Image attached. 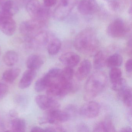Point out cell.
Segmentation results:
<instances>
[{
    "instance_id": "cell-1",
    "label": "cell",
    "mask_w": 132,
    "mask_h": 132,
    "mask_svg": "<svg viewBox=\"0 0 132 132\" xmlns=\"http://www.w3.org/2000/svg\"><path fill=\"white\" fill-rule=\"evenodd\" d=\"M74 46L78 51L86 55L96 53L99 42L95 30L88 28L79 32L75 39Z\"/></svg>"
},
{
    "instance_id": "cell-2",
    "label": "cell",
    "mask_w": 132,
    "mask_h": 132,
    "mask_svg": "<svg viewBox=\"0 0 132 132\" xmlns=\"http://www.w3.org/2000/svg\"><path fill=\"white\" fill-rule=\"evenodd\" d=\"M107 78L103 72L97 71L89 77L85 86V98L91 99L100 94L106 86Z\"/></svg>"
},
{
    "instance_id": "cell-3",
    "label": "cell",
    "mask_w": 132,
    "mask_h": 132,
    "mask_svg": "<svg viewBox=\"0 0 132 132\" xmlns=\"http://www.w3.org/2000/svg\"><path fill=\"white\" fill-rule=\"evenodd\" d=\"M26 7L32 19L47 24L50 14L49 7L42 5L38 0H30L26 4Z\"/></svg>"
},
{
    "instance_id": "cell-4",
    "label": "cell",
    "mask_w": 132,
    "mask_h": 132,
    "mask_svg": "<svg viewBox=\"0 0 132 132\" xmlns=\"http://www.w3.org/2000/svg\"><path fill=\"white\" fill-rule=\"evenodd\" d=\"M48 111L45 116L39 119L38 122L40 124L47 123L57 124L67 122L70 119V116L65 111H61L58 109H53Z\"/></svg>"
},
{
    "instance_id": "cell-5",
    "label": "cell",
    "mask_w": 132,
    "mask_h": 132,
    "mask_svg": "<svg viewBox=\"0 0 132 132\" xmlns=\"http://www.w3.org/2000/svg\"><path fill=\"white\" fill-rule=\"evenodd\" d=\"M45 25L35 19L25 21L22 22L20 25V32L26 38H31L42 31V28Z\"/></svg>"
},
{
    "instance_id": "cell-6",
    "label": "cell",
    "mask_w": 132,
    "mask_h": 132,
    "mask_svg": "<svg viewBox=\"0 0 132 132\" xmlns=\"http://www.w3.org/2000/svg\"><path fill=\"white\" fill-rule=\"evenodd\" d=\"M77 3V0H61L54 11V17L60 20L65 19Z\"/></svg>"
},
{
    "instance_id": "cell-7",
    "label": "cell",
    "mask_w": 132,
    "mask_h": 132,
    "mask_svg": "<svg viewBox=\"0 0 132 132\" xmlns=\"http://www.w3.org/2000/svg\"><path fill=\"white\" fill-rule=\"evenodd\" d=\"M128 31V27L125 22L119 18L112 21L108 26L107 33L111 37L118 38L124 37Z\"/></svg>"
},
{
    "instance_id": "cell-8",
    "label": "cell",
    "mask_w": 132,
    "mask_h": 132,
    "mask_svg": "<svg viewBox=\"0 0 132 132\" xmlns=\"http://www.w3.org/2000/svg\"><path fill=\"white\" fill-rule=\"evenodd\" d=\"M16 24L12 16L0 11V30L7 36H12L15 33Z\"/></svg>"
},
{
    "instance_id": "cell-9",
    "label": "cell",
    "mask_w": 132,
    "mask_h": 132,
    "mask_svg": "<svg viewBox=\"0 0 132 132\" xmlns=\"http://www.w3.org/2000/svg\"><path fill=\"white\" fill-rule=\"evenodd\" d=\"M26 41L29 47L37 48L43 47L48 44L49 36L47 32L42 30L32 37L26 38Z\"/></svg>"
},
{
    "instance_id": "cell-10",
    "label": "cell",
    "mask_w": 132,
    "mask_h": 132,
    "mask_svg": "<svg viewBox=\"0 0 132 132\" xmlns=\"http://www.w3.org/2000/svg\"><path fill=\"white\" fill-rule=\"evenodd\" d=\"M100 111V106L98 103L93 101L88 102L80 108L79 113L83 117L94 118L98 115Z\"/></svg>"
},
{
    "instance_id": "cell-11",
    "label": "cell",
    "mask_w": 132,
    "mask_h": 132,
    "mask_svg": "<svg viewBox=\"0 0 132 132\" xmlns=\"http://www.w3.org/2000/svg\"><path fill=\"white\" fill-rule=\"evenodd\" d=\"M99 7L96 0H81L78 5L79 12L83 15H91L98 11Z\"/></svg>"
},
{
    "instance_id": "cell-12",
    "label": "cell",
    "mask_w": 132,
    "mask_h": 132,
    "mask_svg": "<svg viewBox=\"0 0 132 132\" xmlns=\"http://www.w3.org/2000/svg\"><path fill=\"white\" fill-rule=\"evenodd\" d=\"M35 100L38 107L43 110H49L53 109H58L60 106V104L56 100L48 95L37 96Z\"/></svg>"
},
{
    "instance_id": "cell-13",
    "label": "cell",
    "mask_w": 132,
    "mask_h": 132,
    "mask_svg": "<svg viewBox=\"0 0 132 132\" xmlns=\"http://www.w3.org/2000/svg\"><path fill=\"white\" fill-rule=\"evenodd\" d=\"M59 61L66 67H75L80 61V57L76 53L68 52L63 54L60 56Z\"/></svg>"
},
{
    "instance_id": "cell-14",
    "label": "cell",
    "mask_w": 132,
    "mask_h": 132,
    "mask_svg": "<svg viewBox=\"0 0 132 132\" xmlns=\"http://www.w3.org/2000/svg\"><path fill=\"white\" fill-rule=\"evenodd\" d=\"M37 75L35 70L28 69L24 72L20 82L19 86L21 89H24L29 87Z\"/></svg>"
},
{
    "instance_id": "cell-15",
    "label": "cell",
    "mask_w": 132,
    "mask_h": 132,
    "mask_svg": "<svg viewBox=\"0 0 132 132\" xmlns=\"http://www.w3.org/2000/svg\"><path fill=\"white\" fill-rule=\"evenodd\" d=\"M92 64L90 61L85 59L82 62L76 73L78 80L81 81L86 78L91 71Z\"/></svg>"
},
{
    "instance_id": "cell-16",
    "label": "cell",
    "mask_w": 132,
    "mask_h": 132,
    "mask_svg": "<svg viewBox=\"0 0 132 132\" xmlns=\"http://www.w3.org/2000/svg\"><path fill=\"white\" fill-rule=\"evenodd\" d=\"M44 61L41 56L38 55H30L26 62L27 66L28 69L35 70L40 69L43 65Z\"/></svg>"
},
{
    "instance_id": "cell-17",
    "label": "cell",
    "mask_w": 132,
    "mask_h": 132,
    "mask_svg": "<svg viewBox=\"0 0 132 132\" xmlns=\"http://www.w3.org/2000/svg\"><path fill=\"white\" fill-rule=\"evenodd\" d=\"M1 10L6 14L13 16L19 11V5L13 0H6L1 8Z\"/></svg>"
},
{
    "instance_id": "cell-18",
    "label": "cell",
    "mask_w": 132,
    "mask_h": 132,
    "mask_svg": "<svg viewBox=\"0 0 132 132\" xmlns=\"http://www.w3.org/2000/svg\"><path fill=\"white\" fill-rule=\"evenodd\" d=\"M20 72V69L18 68L10 69L3 72L2 75V79L8 83H13L18 77Z\"/></svg>"
},
{
    "instance_id": "cell-19",
    "label": "cell",
    "mask_w": 132,
    "mask_h": 132,
    "mask_svg": "<svg viewBox=\"0 0 132 132\" xmlns=\"http://www.w3.org/2000/svg\"><path fill=\"white\" fill-rule=\"evenodd\" d=\"M3 60L6 65L11 67L17 63L19 60V56L18 53L14 51H9L4 54Z\"/></svg>"
},
{
    "instance_id": "cell-20",
    "label": "cell",
    "mask_w": 132,
    "mask_h": 132,
    "mask_svg": "<svg viewBox=\"0 0 132 132\" xmlns=\"http://www.w3.org/2000/svg\"><path fill=\"white\" fill-rule=\"evenodd\" d=\"M51 83V79L45 75L36 81L35 84V89L38 92H42L47 89Z\"/></svg>"
},
{
    "instance_id": "cell-21",
    "label": "cell",
    "mask_w": 132,
    "mask_h": 132,
    "mask_svg": "<svg viewBox=\"0 0 132 132\" xmlns=\"http://www.w3.org/2000/svg\"><path fill=\"white\" fill-rule=\"evenodd\" d=\"M122 56L118 54L110 55L106 60L105 65L109 68H116L120 66L122 64Z\"/></svg>"
},
{
    "instance_id": "cell-22",
    "label": "cell",
    "mask_w": 132,
    "mask_h": 132,
    "mask_svg": "<svg viewBox=\"0 0 132 132\" xmlns=\"http://www.w3.org/2000/svg\"><path fill=\"white\" fill-rule=\"evenodd\" d=\"M12 131L14 132H23L26 130V122L22 118H16L11 122Z\"/></svg>"
},
{
    "instance_id": "cell-23",
    "label": "cell",
    "mask_w": 132,
    "mask_h": 132,
    "mask_svg": "<svg viewBox=\"0 0 132 132\" xmlns=\"http://www.w3.org/2000/svg\"><path fill=\"white\" fill-rule=\"evenodd\" d=\"M61 47V42L59 38H52L48 42L47 47L48 52L51 55L57 54L60 51Z\"/></svg>"
},
{
    "instance_id": "cell-24",
    "label": "cell",
    "mask_w": 132,
    "mask_h": 132,
    "mask_svg": "<svg viewBox=\"0 0 132 132\" xmlns=\"http://www.w3.org/2000/svg\"><path fill=\"white\" fill-rule=\"evenodd\" d=\"M106 59L103 52L101 51L95 53L93 59V66L96 69H100L103 68L105 65Z\"/></svg>"
},
{
    "instance_id": "cell-25",
    "label": "cell",
    "mask_w": 132,
    "mask_h": 132,
    "mask_svg": "<svg viewBox=\"0 0 132 132\" xmlns=\"http://www.w3.org/2000/svg\"><path fill=\"white\" fill-rule=\"evenodd\" d=\"M119 95L121 97L124 104L128 107H131L132 102V89L127 87L119 93Z\"/></svg>"
},
{
    "instance_id": "cell-26",
    "label": "cell",
    "mask_w": 132,
    "mask_h": 132,
    "mask_svg": "<svg viewBox=\"0 0 132 132\" xmlns=\"http://www.w3.org/2000/svg\"><path fill=\"white\" fill-rule=\"evenodd\" d=\"M74 71L71 67H66L61 70L59 80L65 81H69L72 79Z\"/></svg>"
},
{
    "instance_id": "cell-27",
    "label": "cell",
    "mask_w": 132,
    "mask_h": 132,
    "mask_svg": "<svg viewBox=\"0 0 132 132\" xmlns=\"http://www.w3.org/2000/svg\"><path fill=\"white\" fill-rule=\"evenodd\" d=\"M121 69L117 67L112 68L109 72L110 79L112 83L116 82L122 78Z\"/></svg>"
},
{
    "instance_id": "cell-28",
    "label": "cell",
    "mask_w": 132,
    "mask_h": 132,
    "mask_svg": "<svg viewBox=\"0 0 132 132\" xmlns=\"http://www.w3.org/2000/svg\"><path fill=\"white\" fill-rule=\"evenodd\" d=\"M112 89L114 91L118 92V93L121 92L127 87L126 80L122 78L117 81L112 83Z\"/></svg>"
},
{
    "instance_id": "cell-29",
    "label": "cell",
    "mask_w": 132,
    "mask_h": 132,
    "mask_svg": "<svg viewBox=\"0 0 132 132\" xmlns=\"http://www.w3.org/2000/svg\"><path fill=\"white\" fill-rule=\"evenodd\" d=\"M109 7L113 11L119 10L121 7V4L119 0H110L109 1Z\"/></svg>"
},
{
    "instance_id": "cell-30",
    "label": "cell",
    "mask_w": 132,
    "mask_h": 132,
    "mask_svg": "<svg viewBox=\"0 0 132 132\" xmlns=\"http://www.w3.org/2000/svg\"><path fill=\"white\" fill-rule=\"evenodd\" d=\"M103 122L106 132H116V128L111 119L107 118Z\"/></svg>"
},
{
    "instance_id": "cell-31",
    "label": "cell",
    "mask_w": 132,
    "mask_h": 132,
    "mask_svg": "<svg viewBox=\"0 0 132 132\" xmlns=\"http://www.w3.org/2000/svg\"><path fill=\"white\" fill-rule=\"evenodd\" d=\"M8 87L5 83L0 82V99L4 98L8 92Z\"/></svg>"
},
{
    "instance_id": "cell-32",
    "label": "cell",
    "mask_w": 132,
    "mask_h": 132,
    "mask_svg": "<svg viewBox=\"0 0 132 132\" xmlns=\"http://www.w3.org/2000/svg\"><path fill=\"white\" fill-rule=\"evenodd\" d=\"M94 132H106L104 122H100L95 124L93 127Z\"/></svg>"
},
{
    "instance_id": "cell-33",
    "label": "cell",
    "mask_w": 132,
    "mask_h": 132,
    "mask_svg": "<svg viewBox=\"0 0 132 132\" xmlns=\"http://www.w3.org/2000/svg\"><path fill=\"white\" fill-rule=\"evenodd\" d=\"M65 111L68 113L71 118V116L76 114V113L77 112V109L75 106L71 105L68 106L66 107V110Z\"/></svg>"
},
{
    "instance_id": "cell-34",
    "label": "cell",
    "mask_w": 132,
    "mask_h": 132,
    "mask_svg": "<svg viewBox=\"0 0 132 132\" xmlns=\"http://www.w3.org/2000/svg\"><path fill=\"white\" fill-rule=\"evenodd\" d=\"M77 129L78 131L79 132H88L89 131L88 127L84 123L79 124L77 126Z\"/></svg>"
},
{
    "instance_id": "cell-35",
    "label": "cell",
    "mask_w": 132,
    "mask_h": 132,
    "mask_svg": "<svg viewBox=\"0 0 132 132\" xmlns=\"http://www.w3.org/2000/svg\"><path fill=\"white\" fill-rule=\"evenodd\" d=\"M57 2V0H44V5L49 8L54 6Z\"/></svg>"
},
{
    "instance_id": "cell-36",
    "label": "cell",
    "mask_w": 132,
    "mask_h": 132,
    "mask_svg": "<svg viewBox=\"0 0 132 132\" xmlns=\"http://www.w3.org/2000/svg\"><path fill=\"white\" fill-rule=\"evenodd\" d=\"M125 69L126 71L128 73H131L132 71V60L129 59L127 60V61L125 64Z\"/></svg>"
},
{
    "instance_id": "cell-37",
    "label": "cell",
    "mask_w": 132,
    "mask_h": 132,
    "mask_svg": "<svg viewBox=\"0 0 132 132\" xmlns=\"http://www.w3.org/2000/svg\"><path fill=\"white\" fill-rule=\"evenodd\" d=\"M31 132H44V129L39 127H34L31 129Z\"/></svg>"
},
{
    "instance_id": "cell-38",
    "label": "cell",
    "mask_w": 132,
    "mask_h": 132,
    "mask_svg": "<svg viewBox=\"0 0 132 132\" xmlns=\"http://www.w3.org/2000/svg\"><path fill=\"white\" fill-rule=\"evenodd\" d=\"M18 5L23 6L26 5L30 0H14Z\"/></svg>"
},
{
    "instance_id": "cell-39",
    "label": "cell",
    "mask_w": 132,
    "mask_h": 132,
    "mask_svg": "<svg viewBox=\"0 0 132 132\" xmlns=\"http://www.w3.org/2000/svg\"><path fill=\"white\" fill-rule=\"evenodd\" d=\"M120 131L122 132H132V130L131 127H123L122 129H121Z\"/></svg>"
},
{
    "instance_id": "cell-40",
    "label": "cell",
    "mask_w": 132,
    "mask_h": 132,
    "mask_svg": "<svg viewBox=\"0 0 132 132\" xmlns=\"http://www.w3.org/2000/svg\"><path fill=\"white\" fill-rule=\"evenodd\" d=\"M10 115L11 117H15L18 116V113L16 111L13 110H10Z\"/></svg>"
},
{
    "instance_id": "cell-41",
    "label": "cell",
    "mask_w": 132,
    "mask_h": 132,
    "mask_svg": "<svg viewBox=\"0 0 132 132\" xmlns=\"http://www.w3.org/2000/svg\"><path fill=\"white\" fill-rule=\"evenodd\" d=\"M6 1V0H0V8H1L2 5H3L4 3Z\"/></svg>"
},
{
    "instance_id": "cell-42",
    "label": "cell",
    "mask_w": 132,
    "mask_h": 132,
    "mask_svg": "<svg viewBox=\"0 0 132 132\" xmlns=\"http://www.w3.org/2000/svg\"><path fill=\"white\" fill-rule=\"evenodd\" d=\"M105 1H110V0H105Z\"/></svg>"
},
{
    "instance_id": "cell-43",
    "label": "cell",
    "mask_w": 132,
    "mask_h": 132,
    "mask_svg": "<svg viewBox=\"0 0 132 132\" xmlns=\"http://www.w3.org/2000/svg\"><path fill=\"white\" fill-rule=\"evenodd\" d=\"M0 54H1V48H0Z\"/></svg>"
},
{
    "instance_id": "cell-44",
    "label": "cell",
    "mask_w": 132,
    "mask_h": 132,
    "mask_svg": "<svg viewBox=\"0 0 132 132\" xmlns=\"http://www.w3.org/2000/svg\"></svg>"
}]
</instances>
